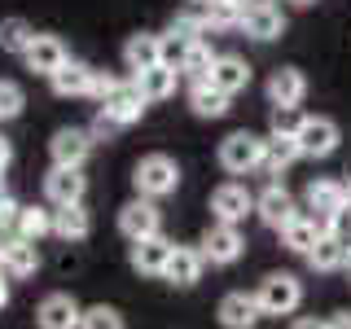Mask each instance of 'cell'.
Returning a JSON list of instances; mask_svg holds the SVG:
<instances>
[{"label": "cell", "mask_w": 351, "mask_h": 329, "mask_svg": "<svg viewBox=\"0 0 351 329\" xmlns=\"http://www.w3.org/2000/svg\"><path fill=\"white\" fill-rule=\"evenodd\" d=\"M294 211H299V206H294V193L285 189V184H268V189L255 197V215H259L268 228H277V233L294 219Z\"/></svg>", "instance_id": "16"}, {"label": "cell", "mask_w": 351, "mask_h": 329, "mask_svg": "<svg viewBox=\"0 0 351 329\" xmlns=\"http://www.w3.org/2000/svg\"><path fill=\"white\" fill-rule=\"evenodd\" d=\"M206 84L219 88L224 97H237L250 88V62L237 58V53H219V58L211 62V75H206Z\"/></svg>", "instance_id": "13"}, {"label": "cell", "mask_w": 351, "mask_h": 329, "mask_svg": "<svg viewBox=\"0 0 351 329\" xmlns=\"http://www.w3.org/2000/svg\"><path fill=\"white\" fill-rule=\"evenodd\" d=\"M290 329H325V321H316V316H299Z\"/></svg>", "instance_id": "39"}, {"label": "cell", "mask_w": 351, "mask_h": 329, "mask_svg": "<svg viewBox=\"0 0 351 329\" xmlns=\"http://www.w3.org/2000/svg\"><path fill=\"white\" fill-rule=\"evenodd\" d=\"M36 40V27H31L27 18H0V49L5 53H27V44Z\"/></svg>", "instance_id": "32"}, {"label": "cell", "mask_w": 351, "mask_h": 329, "mask_svg": "<svg viewBox=\"0 0 351 329\" xmlns=\"http://www.w3.org/2000/svg\"><path fill=\"white\" fill-rule=\"evenodd\" d=\"M5 303H9V277L0 272V307H5Z\"/></svg>", "instance_id": "41"}, {"label": "cell", "mask_w": 351, "mask_h": 329, "mask_svg": "<svg viewBox=\"0 0 351 329\" xmlns=\"http://www.w3.org/2000/svg\"><path fill=\"white\" fill-rule=\"evenodd\" d=\"M132 184H136V197L158 202V197L180 189V162H176L171 154H145V158L136 162V171H132Z\"/></svg>", "instance_id": "1"}, {"label": "cell", "mask_w": 351, "mask_h": 329, "mask_svg": "<svg viewBox=\"0 0 351 329\" xmlns=\"http://www.w3.org/2000/svg\"><path fill=\"white\" fill-rule=\"evenodd\" d=\"M325 329H351V312H334V316H325Z\"/></svg>", "instance_id": "38"}, {"label": "cell", "mask_w": 351, "mask_h": 329, "mask_svg": "<svg viewBox=\"0 0 351 329\" xmlns=\"http://www.w3.org/2000/svg\"><path fill=\"white\" fill-rule=\"evenodd\" d=\"M193 5H206V0H193Z\"/></svg>", "instance_id": "45"}, {"label": "cell", "mask_w": 351, "mask_h": 329, "mask_svg": "<svg viewBox=\"0 0 351 329\" xmlns=\"http://www.w3.org/2000/svg\"><path fill=\"white\" fill-rule=\"evenodd\" d=\"M88 154H93V136H88L84 127H62V132H53V141H49L53 167H84Z\"/></svg>", "instance_id": "12"}, {"label": "cell", "mask_w": 351, "mask_h": 329, "mask_svg": "<svg viewBox=\"0 0 351 329\" xmlns=\"http://www.w3.org/2000/svg\"><path fill=\"white\" fill-rule=\"evenodd\" d=\"M80 329H123V316H119L114 307L97 303V307H84V316H80Z\"/></svg>", "instance_id": "35"}, {"label": "cell", "mask_w": 351, "mask_h": 329, "mask_svg": "<svg viewBox=\"0 0 351 329\" xmlns=\"http://www.w3.org/2000/svg\"><path fill=\"white\" fill-rule=\"evenodd\" d=\"M255 299H259L263 316H290V312H299V303H303V281L294 277V272H268V277L259 281Z\"/></svg>", "instance_id": "2"}, {"label": "cell", "mask_w": 351, "mask_h": 329, "mask_svg": "<svg viewBox=\"0 0 351 329\" xmlns=\"http://www.w3.org/2000/svg\"><path fill=\"white\" fill-rule=\"evenodd\" d=\"M9 158H14V145H9V141H5V136H0V171H5V167H9Z\"/></svg>", "instance_id": "40"}, {"label": "cell", "mask_w": 351, "mask_h": 329, "mask_svg": "<svg viewBox=\"0 0 351 329\" xmlns=\"http://www.w3.org/2000/svg\"><path fill=\"white\" fill-rule=\"evenodd\" d=\"M228 101L233 97H224L219 88H211V84H197V88H189V110L197 119H224L228 114Z\"/></svg>", "instance_id": "30"}, {"label": "cell", "mask_w": 351, "mask_h": 329, "mask_svg": "<svg viewBox=\"0 0 351 329\" xmlns=\"http://www.w3.org/2000/svg\"><path fill=\"white\" fill-rule=\"evenodd\" d=\"M132 84L141 88V97L154 106V101H167V97H176V84H180V71H171V66H149V71L132 75Z\"/></svg>", "instance_id": "24"}, {"label": "cell", "mask_w": 351, "mask_h": 329, "mask_svg": "<svg viewBox=\"0 0 351 329\" xmlns=\"http://www.w3.org/2000/svg\"><path fill=\"white\" fill-rule=\"evenodd\" d=\"M66 58H71V49H66L58 36H44V31H36V40H31L27 53H22L27 71H36V75H53Z\"/></svg>", "instance_id": "17"}, {"label": "cell", "mask_w": 351, "mask_h": 329, "mask_svg": "<svg viewBox=\"0 0 351 329\" xmlns=\"http://www.w3.org/2000/svg\"><path fill=\"white\" fill-rule=\"evenodd\" d=\"M202 14H206V31H241V5L237 0H206L202 5Z\"/></svg>", "instance_id": "31"}, {"label": "cell", "mask_w": 351, "mask_h": 329, "mask_svg": "<svg viewBox=\"0 0 351 329\" xmlns=\"http://www.w3.org/2000/svg\"><path fill=\"white\" fill-rule=\"evenodd\" d=\"M123 132V123H119L114 114H106V110H97V119H93V127H88V136L93 141H106V136H119Z\"/></svg>", "instance_id": "37"}, {"label": "cell", "mask_w": 351, "mask_h": 329, "mask_svg": "<svg viewBox=\"0 0 351 329\" xmlns=\"http://www.w3.org/2000/svg\"><path fill=\"white\" fill-rule=\"evenodd\" d=\"M259 158H263V136L255 132H228L219 141V167L228 175H246V171H259Z\"/></svg>", "instance_id": "3"}, {"label": "cell", "mask_w": 351, "mask_h": 329, "mask_svg": "<svg viewBox=\"0 0 351 329\" xmlns=\"http://www.w3.org/2000/svg\"><path fill=\"white\" fill-rule=\"evenodd\" d=\"M5 193H9V189H5V171H0V197H5Z\"/></svg>", "instance_id": "43"}, {"label": "cell", "mask_w": 351, "mask_h": 329, "mask_svg": "<svg viewBox=\"0 0 351 329\" xmlns=\"http://www.w3.org/2000/svg\"><path fill=\"white\" fill-rule=\"evenodd\" d=\"M259 321H263V312H259V299H255V294L233 290V294H224V299H219V325H224V329H255Z\"/></svg>", "instance_id": "18"}, {"label": "cell", "mask_w": 351, "mask_h": 329, "mask_svg": "<svg viewBox=\"0 0 351 329\" xmlns=\"http://www.w3.org/2000/svg\"><path fill=\"white\" fill-rule=\"evenodd\" d=\"M268 127H272V136H299V127H303L299 106H272Z\"/></svg>", "instance_id": "34"}, {"label": "cell", "mask_w": 351, "mask_h": 329, "mask_svg": "<svg viewBox=\"0 0 351 329\" xmlns=\"http://www.w3.org/2000/svg\"><path fill=\"white\" fill-rule=\"evenodd\" d=\"M197 250H202L206 263H219V268H224V263H237L241 259L246 237H241L237 224H219V219H215V224L202 233V241H197Z\"/></svg>", "instance_id": "6"}, {"label": "cell", "mask_w": 351, "mask_h": 329, "mask_svg": "<svg viewBox=\"0 0 351 329\" xmlns=\"http://www.w3.org/2000/svg\"><path fill=\"white\" fill-rule=\"evenodd\" d=\"M14 233L18 237H31V241H40V237H49L53 233V206L44 202V206H18V224H14Z\"/></svg>", "instance_id": "29"}, {"label": "cell", "mask_w": 351, "mask_h": 329, "mask_svg": "<svg viewBox=\"0 0 351 329\" xmlns=\"http://www.w3.org/2000/svg\"><path fill=\"white\" fill-rule=\"evenodd\" d=\"M303 259H307V268H312V272H338V268H347V241L334 237V233H325Z\"/></svg>", "instance_id": "26"}, {"label": "cell", "mask_w": 351, "mask_h": 329, "mask_svg": "<svg viewBox=\"0 0 351 329\" xmlns=\"http://www.w3.org/2000/svg\"><path fill=\"white\" fill-rule=\"evenodd\" d=\"M211 62H215V53H211V44H206V40L189 44V58H184V66H180V75L189 80V88L206 84V75H211Z\"/></svg>", "instance_id": "33"}, {"label": "cell", "mask_w": 351, "mask_h": 329, "mask_svg": "<svg viewBox=\"0 0 351 329\" xmlns=\"http://www.w3.org/2000/svg\"><path fill=\"white\" fill-rule=\"evenodd\" d=\"M321 237H325V224L312 211H294V219L281 228V246L294 250V255H307V250H312Z\"/></svg>", "instance_id": "20"}, {"label": "cell", "mask_w": 351, "mask_h": 329, "mask_svg": "<svg viewBox=\"0 0 351 329\" xmlns=\"http://www.w3.org/2000/svg\"><path fill=\"white\" fill-rule=\"evenodd\" d=\"M84 167H53L44 175V202L49 206H66V202H84Z\"/></svg>", "instance_id": "15"}, {"label": "cell", "mask_w": 351, "mask_h": 329, "mask_svg": "<svg viewBox=\"0 0 351 329\" xmlns=\"http://www.w3.org/2000/svg\"><path fill=\"white\" fill-rule=\"evenodd\" d=\"M263 93H268L272 106H299L307 97V80H303V71H294V66H277V71L268 75V84H263Z\"/></svg>", "instance_id": "21"}, {"label": "cell", "mask_w": 351, "mask_h": 329, "mask_svg": "<svg viewBox=\"0 0 351 329\" xmlns=\"http://www.w3.org/2000/svg\"><path fill=\"white\" fill-rule=\"evenodd\" d=\"M80 316H84V307L75 303V294H66V290L44 294V303L36 307V325L40 329H80Z\"/></svg>", "instance_id": "10"}, {"label": "cell", "mask_w": 351, "mask_h": 329, "mask_svg": "<svg viewBox=\"0 0 351 329\" xmlns=\"http://www.w3.org/2000/svg\"><path fill=\"white\" fill-rule=\"evenodd\" d=\"M36 268H40V241L18 237V233H9L5 241H0V272H5L9 281L36 277Z\"/></svg>", "instance_id": "5"}, {"label": "cell", "mask_w": 351, "mask_h": 329, "mask_svg": "<svg viewBox=\"0 0 351 329\" xmlns=\"http://www.w3.org/2000/svg\"><path fill=\"white\" fill-rule=\"evenodd\" d=\"M202 268H206V259H202L197 246H171V259H167V268H162V281L189 290V285L202 281Z\"/></svg>", "instance_id": "19"}, {"label": "cell", "mask_w": 351, "mask_h": 329, "mask_svg": "<svg viewBox=\"0 0 351 329\" xmlns=\"http://www.w3.org/2000/svg\"><path fill=\"white\" fill-rule=\"evenodd\" d=\"M88 233H93V215L84 211V202L53 206V237H62V241H84Z\"/></svg>", "instance_id": "25"}, {"label": "cell", "mask_w": 351, "mask_h": 329, "mask_svg": "<svg viewBox=\"0 0 351 329\" xmlns=\"http://www.w3.org/2000/svg\"><path fill=\"white\" fill-rule=\"evenodd\" d=\"M294 5H303V9H307V5H316V0H294Z\"/></svg>", "instance_id": "44"}, {"label": "cell", "mask_w": 351, "mask_h": 329, "mask_svg": "<svg viewBox=\"0 0 351 329\" xmlns=\"http://www.w3.org/2000/svg\"><path fill=\"white\" fill-rule=\"evenodd\" d=\"M250 211H255V197H250V189L237 184V180H224L211 193V215L219 219V224H241Z\"/></svg>", "instance_id": "9"}, {"label": "cell", "mask_w": 351, "mask_h": 329, "mask_svg": "<svg viewBox=\"0 0 351 329\" xmlns=\"http://www.w3.org/2000/svg\"><path fill=\"white\" fill-rule=\"evenodd\" d=\"M49 84H53V93H58V97H88V88H93V66L66 58L58 71L49 75Z\"/></svg>", "instance_id": "23"}, {"label": "cell", "mask_w": 351, "mask_h": 329, "mask_svg": "<svg viewBox=\"0 0 351 329\" xmlns=\"http://www.w3.org/2000/svg\"><path fill=\"white\" fill-rule=\"evenodd\" d=\"M307 211H312L321 224H329L338 211H347L351 206V197H347V189H343V180H312L307 184Z\"/></svg>", "instance_id": "14"}, {"label": "cell", "mask_w": 351, "mask_h": 329, "mask_svg": "<svg viewBox=\"0 0 351 329\" xmlns=\"http://www.w3.org/2000/svg\"><path fill=\"white\" fill-rule=\"evenodd\" d=\"M158 36H149V31H136L128 44H123V66L132 75H141V71H149V66H158Z\"/></svg>", "instance_id": "27"}, {"label": "cell", "mask_w": 351, "mask_h": 329, "mask_svg": "<svg viewBox=\"0 0 351 329\" xmlns=\"http://www.w3.org/2000/svg\"><path fill=\"white\" fill-rule=\"evenodd\" d=\"M343 189H347V197H351V167H347V180H343Z\"/></svg>", "instance_id": "42"}, {"label": "cell", "mask_w": 351, "mask_h": 329, "mask_svg": "<svg viewBox=\"0 0 351 329\" xmlns=\"http://www.w3.org/2000/svg\"><path fill=\"white\" fill-rule=\"evenodd\" d=\"M171 246H176V241H167L162 233L141 237V241H132L128 263L141 272V277H162V268H167V259H171Z\"/></svg>", "instance_id": "11"}, {"label": "cell", "mask_w": 351, "mask_h": 329, "mask_svg": "<svg viewBox=\"0 0 351 329\" xmlns=\"http://www.w3.org/2000/svg\"><path fill=\"white\" fill-rule=\"evenodd\" d=\"M22 106H27V93H22L14 80H0V123L18 119V114H22Z\"/></svg>", "instance_id": "36"}, {"label": "cell", "mask_w": 351, "mask_h": 329, "mask_svg": "<svg viewBox=\"0 0 351 329\" xmlns=\"http://www.w3.org/2000/svg\"><path fill=\"white\" fill-rule=\"evenodd\" d=\"M338 141H343V132H338L334 119L303 114V127H299V136H294V145H299V158H329V154L338 149Z\"/></svg>", "instance_id": "4"}, {"label": "cell", "mask_w": 351, "mask_h": 329, "mask_svg": "<svg viewBox=\"0 0 351 329\" xmlns=\"http://www.w3.org/2000/svg\"><path fill=\"white\" fill-rule=\"evenodd\" d=\"M299 158V145H294V136H263V158H259V171H268V175H281L290 162Z\"/></svg>", "instance_id": "28"}, {"label": "cell", "mask_w": 351, "mask_h": 329, "mask_svg": "<svg viewBox=\"0 0 351 329\" xmlns=\"http://www.w3.org/2000/svg\"><path fill=\"white\" fill-rule=\"evenodd\" d=\"M119 233H123L128 241H141V237L162 233V215H158V206H154L149 197H132L123 211H119Z\"/></svg>", "instance_id": "8"}, {"label": "cell", "mask_w": 351, "mask_h": 329, "mask_svg": "<svg viewBox=\"0 0 351 329\" xmlns=\"http://www.w3.org/2000/svg\"><path fill=\"white\" fill-rule=\"evenodd\" d=\"M237 5H246V0H237Z\"/></svg>", "instance_id": "46"}, {"label": "cell", "mask_w": 351, "mask_h": 329, "mask_svg": "<svg viewBox=\"0 0 351 329\" xmlns=\"http://www.w3.org/2000/svg\"><path fill=\"white\" fill-rule=\"evenodd\" d=\"M241 31H246L250 40L268 44V40H277L281 31H285V14H281L277 5H255V9H241Z\"/></svg>", "instance_id": "22"}, {"label": "cell", "mask_w": 351, "mask_h": 329, "mask_svg": "<svg viewBox=\"0 0 351 329\" xmlns=\"http://www.w3.org/2000/svg\"><path fill=\"white\" fill-rule=\"evenodd\" d=\"M145 97H141V88L132 84V80H114V88L101 97V106L97 110H106V114H114L123 127H132V123H141V114H145Z\"/></svg>", "instance_id": "7"}]
</instances>
